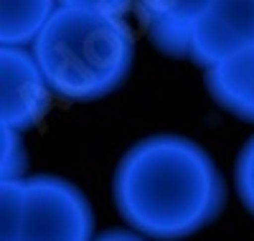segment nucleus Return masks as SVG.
I'll use <instances>...</instances> for the list:
<instances>
[{"label": "nucleus", "instance_id": "nucleus-3", "mask_svg": "<svg viewBox=\"0 0 254 241\" xmlns=\"http://www.w3.org/2000/svg\"><path fill=\"white\" fill-rule=\"evenodd\" d=\"M94 211L74 183L28 175L18 241H94Z\"/></svg>", "mask_w": 254, "mask_h": 241}, {"label": "nucleus", "instance_id": "nucleus-8", "mask_svg": "<svg viewBox=\"0 0 254 241\" xmlns=\"http://www.w3.org/2000/svg\"><path fill=\"white\" fill-rule=\"evenodd\" d=\"M56 5L49 0H3L0 3V43L3 49H26L38 41Z\"/></svg>", "mask_w": 254, "mask_h": 241}, {"label": "nucleus", "instance_id": "nucleus-5", "mask_svg": "<svg viewBox=\"0 0 254 241\" xmlns=\"http://www.w3.org/2000/svg\"><path fill=\"white\" fill-rule=\"evenodd\" d=\"M254 49V3H208L193 36V63L206 71Z\"/></svg>", "mask_w": 254, "mask_h": 241}, {"label": "nucleus", "instance_id": "nucleus-2", "mask_svg": "<svg viewBox=\"0 0 254 241\" xmlns=\"http://www.w3.org/2000/svg\"><path fill=\"white\" fill-rule=\"evenodd\" d=\"M127 8L102 0L56 5L31 49L54 97L97 102L122 86L135 63V36L122 18Z\"/></svg>", "mask_w": 254, "mask_h": 241}, {"label": "nucleus", "instance_id": "nucleus-4", "mask_svg": "<svg viewBox=\"0 0 254 241\" xmlns=\"http://www.w3.org/2000/svg\"><path fill=\"white\" fill-rule=\"evenodd\" d=\"M51 86L28 49L0 51V127L28 132L51 109Z\"/></svg>", "mask_w": 254, "mask_h": 241}, {"label": "nucleus", "instance_id": "nucleus-10", "mask_svg": "<svg viewBox=\"0 0 254 241\" xmlns=\"http://www.w3.org/2000/svg\"><path fill=\"white\" fill-rule=\"evenodd\" d=\"M0 147H3V160H0V183H10V181H26V168H28V155H26V145L20 140L18 132L13 129L0 127Z\"/></svg>", "mask_w": 254, "mask_h": 241}, {"label": "nucleus", "instance_id": "nucleus-1", "mask_svg": "<svg viewBox=\"0 0 254 241\" xmlns=\"http://www.w3.org/2000/svg\"><path fill=\"white\" fill-rule=\"evenodd\" d=\"M112 198L135 234L178 241L216 221L226 185L198 142L183 135H150L117 163Z\"/></svg>", "mask_w": 254, "mask_h": 241}, {"label": "nucleus", "instance_id": "nucleus-7", "mask_svg": "<svg viewBox=\"0 0 254 241\" xmlns=\"http://www.w3.org/2000/svg\"><path fill=\"white\" fill-rule=\"evenodd\" d=\"M206 89L229 115L254 122V49L208 69Z\"/></svg>", "mask_w": 254, "mask_h": 241}, {"label": "nucleus", "instance_id": "nucleus-6", "mask_svg": "<svg viewBox=\"0 0 254 241\" xmlns=\"http://www.w3.org/2000/svg\"><path fill=\"white\" fill-rule=\"evenodd\" d=\"M206 0L183 3V0H150L140 3V20L150 43L171 59H190L196 26L206 10Z\"/></svg>", "mask_w": 254, "mask_h": 241}, {"label": "nucleus", "instance_id": "nucleus-12", "mask_svg": "<svg viewBox=\"0 0 254 241\" xmlns=\"http://www.w3.org/2000/svg\"><path fill=\"white\" fill-rule=\"evenodd\" d=\"M94 241H147V239L127 229H110V231H102Z\"/></svg>", "mask_w": 254, "mask_h": 241}, {"label": "nucleus", "instance_id": "nucleus-11", "mask_svg": "<svg viewBox=\"0 0 254 241\" xmlns=\"http://www.w3.org/2000/svg\"><path fill=\"white\" fill-rule=\"evenodd\" d=\"M234 185H237L239 201L254 216V137L247 140V145L242 147L239 158H237V165H234Z\"/></svg>", "mask_w": 254, "mask_h": 241}, {"label": "nucleus", "instance_id": "nucleus-9", "mask_svg": "<svg viewBox=\"0 0 254 241\" xmlns=\"http://www.w3.org/2000/svg\"><path fill=\"white\" fill-rule=\"evenodd\" d=\"M26 203V181L0 183V234L3 241H18Z\"/></svg>", "mask_w": 254, "mask_h": 241}]
</instances>
